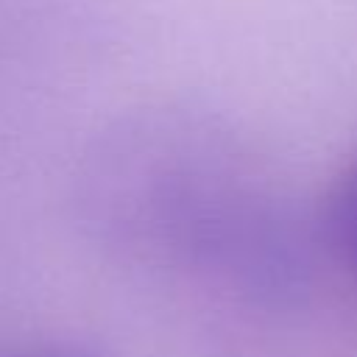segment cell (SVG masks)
I'll return each mask as SVG.
<instances>
[{
    "mask_svg": "<svg viewBox=\"0 0 357 357\" xmlns=\"http://www.w3.org/2000/svg\"><path fill=\"white\" fill-rule=\"evenodd\" d=\"M106 212L139 220L201 254H268L287 245V218L257 153L220 123L148 112L109 131L84 170Z\"/></svg>",
    "mask_w": 357,
    "mask_h": 357,
    "instance_id": "1",
    "label": "cell"
},
{
    "mask_svg": "<svg viewBox=\"0 0 357 357\" xmlns=\"http://www.w3.org/2000/svg\"><path fill=\"white\" fill-rule=\"evenodd\" d=\"M321 226L332 251L357 276V159L329 181L321 204Z\"/></svg>",
    "mask_w": 357,
    "mask_h": 357,
    "instance_id": "2",
    "label": "cell"
}]
</instances>
